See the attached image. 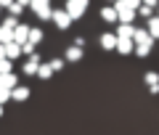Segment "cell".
Listing matches in <instances>:
<instances>
[{"mask_svg":"<svg viewBox=\"0 0 159 135\" xmlns=\"http://www.w3.org/2000/svg\"><path fill=\"white\" fill-rule=\"evenodd\" d=\"M29 8H32V13L40 19V21H48V19L53 16L51 0H29Z\"/></svg>","mask_w":159,"mask_h":135,"instance_id":"cell-1","label":"cell"},{"mask_svg":"<svg viewBox=\"0 0 159 135\" xmlns=\"http://www.w3.org/2000/svg\"><path fill=\"white\" fill-rule=\"evenodd\" d=\"M88 6H90V0H66V11H69V16L77 21V19H82L88 13Z\"/></svg>","mask_w":159,"mask_h":135,"instance_id":"cell-2","label":"cell"},{"mask_svg":"<svg viewBox=\"0 0 159 135\" xmlns=\"http://www.w3.org/2000/svg\"><path fill=\"white\" fill-rule=\"evenodd\" d=\"M53 24H56V27L58 29H69V27H72V21H74V19L72 16H69V11H66V8H58V11H53Z\"/></svg>","mask_w":159,"mask_h":135,"instance_id":"cell-3","label":"cell"},{"mask_svg":"<svg viewBox=\"0 0 159 135\" xmlns=\"http://www.w3.org/2000/svg\"><path fill=\"white\" fill-rule=\"evenodd\" d=\"M133 43H135V45H154V37L148 34L146 27H135V32H133Z\"/></svg>","mask_w":159,"mask_h":135,"instance_id":"cell-4","label":"cell"},{"mask_svg":"<svg viewBox=\"0 0 159 135\" xmlns=\"http://www.w3.org/2000/svg\"><path fill=\"white\" fill-rule=\"evenodd\" d=\"M117 53H122V56H130L133 51H135V43H133V37H119L117 34V48H114Z\"/></svg>","mask_w":159,"mask_h":135,"instance_id":"cell-5","label":"cell"},{"mask_svg":"<svg viewBox=\"0 0 159 135\" xmlns=\"http://www.w3.org/2000/svg\"><path fill=\"white\" fill-rule=\"evenodd\" d=\"M98 43H101V48H103V51H114V48H117V34L103 32L101 37H98Z\"/></svg>","mask_w":159,"mask_h":135,"instance_id":"cell-6","label":"cell"},{"mask_svg":"<svg viewBox=\"0 0 159 135\" xmlns=\"http://www.w3.org/2000/svg\"><path fill=\"white\" fill-rule=\"evenodd\" d=\"M27 37H29V24H16L13 27V40L21 45V43H27Z\"/></svg>","mask_w":159,"mask_h":135,"instance_id":"cell-7","label":"cell"},{"mask_svg":"<svg viewBox=\"0 0 159 135\" xmlns=\"http://www.w3.org/2000/svg\"><path fill=\"white\" fill-rule=\"evenodd\" d=\"M37 66H40V56H37V51L29 56V61L24 64V74L27 77H32V74H37Z\"/></svg>","mask_w":159,"mask_h":135,"instance_id":"cell-8","label":"cell"},{"mask_svg":"<svg viewBox=\"0 0 159 135\" xmlns=\"http://www.w3.org/2000/svg\"><path fill=\"white\" fill-rule=\"evenodd\" d=\"M29 98V88H24V85H16V88L11 90V101H19V103H24Z\"/></svg>","mask_w":159,"mask_h":135,"instance_id":"cell-9","label":"cell"},{"mask_svg":"<svg viewBox=\"0 0 159 135\" xmlns=\"http://www.w3.org/2000/svg\"><path fill=\"white\" fill-rule=\"evenodd\" d=\"M146 29H148V34H151L154 40H159V16H157V13L146 19Z\"/></svg>","mask_w":159,"mask_h":135,"instance_id":"cell-10","label":"cell"},{"mask_svg":"<svg viewBox=\"0 0 159 135\" xmlns=\"http://www.w3.org/2000/svg\"><path fill=\"white\" fill-rule=\"evenodd\" d=\"M101 19L109 21V24H114V21H119V13H117L114 6H106V8H101Z\"/></svg>","mask_w":159,"mask_h":135,"instance_id":"cell-11","label":"cell"},{"mask_svg":"<svg viewBox=\"0 0 159 135\" xmlns=\"http://www.w3.org/2000/svg\"><path fill=\"white\" fill-rule=\"evenodd\" d=\"M6 56L11 58V61H13L16 56H21V45H19L16 40H8V43H6Z\"/></svg>","mask_w":159,"mask_h":135,"instance_id":"cell-12","label":"cell"},{"mask_svg":"<svg viewBox=\"0 0 159 135\" xmlns=\"http://www.w3.org/2000/svg\"><path fill=\"white\" fill-rule=\"evenodd\" d=\"M82 56H85V53H82V48H80V45H72V48H66V56H64V58H66V61H72V64H77Z\"/></svg>","mask_w":159,"mask_h":135,"instance_id":"cell-13","label":"cell"},{"mask_svg":"<svg viewBox=\"0 0 159 135\" xmlns=\"http://www.w3.org/2000/svg\"><path fill=\"white\" fill-rule=\"evenodd\" d=\"M0 85H3V88H16V85H19V77H16V74H13V72H6V74H0Z\"/></svg>","mask_w":159,"mask_h":135,"instance_id":"cell-14","label":"cell"},{"mask_svg":"<svg viewBox=\"0 0 159 135\" xmlns=\"http://www.w3.org/2000/svg\"><path fill=\"white\" fill-rule=\"evenodd\" d=\"M43 37H45V34H43V29H40V27H29V43H34V45H40V43H43Z\"/></svg>","mask_w":159,"mask_h":135,"instance_id":"cell-15","label":"cell"},{"mask_svg":"<svg viewBox=\"0 0 159 135\" xmlns=\"http://www.w3.org/2000/svg\"><path fill=\"white\" fill-rule=\"evenodd\" d=\"M37 77H40V79H51V77H53V66H51V64H43V61H40Z\"/></svg>","mask_w":159,"mask_h":135,"instance_id":"cell-16","label":"cell"},{"mask_svg":"<svg viewBox=\"0 0 159 135\" xmlns=\"http://www.w3.org/2000/svg\"><path fill=\"white\" fill-rule=\"evenodd\" d=\"M133 32H135V27H133V24L119 21V27H117V34H119V37H133Z\"/></svg>","mask_w":159,"mask_h":135,"instance_id":"cell-17","label":"cell"},{"mask_svg":"<svg viewBox=\"0 0 159 135\" xmlns=\"http://www.w3.org/2000/svg\"><path fill=\"white\" fill-rule=\"evenodd\" d=\"M117 13H119V21H125V24H133V19L138 16L133 8H125V11H117Z\"/></svg>","mask_w":159,"mask_h":135,"instance_id":"cell-18","label":"cell"},{"mask_svg":"<svg viewBox=\"0 0 159 135\" xmlns=\"http://www.w3.org/2000/svg\"><path fill=\"white\" fill-rule=\"evenodd\" d=\"M151 48H154V45H135V56H138V58H148Z\"/></svg>","mask_w":159,"mask_h":135,"instance_id":"cell-19","label":"cell"},{"mask_svg":"<svg viewBox=\"0 0 159 135\" xmlns=\"http://www.w3.org/2000/svg\"><path fill=\"white\" fill-rule=\"evenodd\" d=\"M8 40H13V29H8V27L0 24V43H8Z\"/></svg>","mask_w":159,"mask_h":135,"instance_id":"cell-20","label":"cell"},{"mask_svg":"<svg viewBox=\"0 0 159 135\" xmlns=\"http://www.w3.org/2000/svg\"><path fill=\"white\" fill-rule=\"evenodd\" d=\"M21 11H24V6H21V3H16V0L8 6V13H11V16H16V19L21 16Z\"/></svg>","mask_w":159,"mask_h":135,"instance_id":"cell-21","label":"cell"},{"mask_svg":"<svg viewBox=\"0 0 159 135\" xmlns=\"http://www.w3.org/2000/svg\"><path fill=\"white\" fill-rule=\"evenodd\" d=\"M135 13H138V16H143V19H148V16H154V8H151V6H143V3H141Z\"/></svg>","mask_w":159,"mask_h":135,"instance_id":"cell-22","label":"cell"},{"mask_svg":"<svg viewBox=\"0 0 159 135\" xmlns=\"http://www.w3.org/2000/svg\"><path fill=\"white\" fill-rule=\"evenodd\" d=\"M143 79H146L148 88H151V85H159V74L157 72H146V74H143Z\"/></svg>","mask_w":159,"mask_h":135,"instance_id":"cell-23","label":"cell"},{"mask_svg":"<svg viewBox=\"0 0 159 135\" xmlns=\"http://www.w3.org/2000/svg\"><path fill=\"white\" fill-rule=\"evenodd\" d=\"M6 72H13V64H11V58H0V74H6Z\"/></svg>","mask_w":159,"mask_h":135,"instance_id":"cell-24","label":"cell"},{"mask_svg":"<svg viewBox=\"0 0 159 135\" xmlns=\"http://www.w3.org/2000/svg\"><path fill=\"white\" fill-rule=\"evenodd\" d=\"M6 101H11V88H3L0 85V103L6 106Z\"/></svg>","mask_w":159,"mask_h":135,"instance_id":"cell-25","label":"cell"},{"mask_svg":"<svg viewBox=\"0 0 159 135\" xmlns=\"http://www.w3.org/2000/svg\"><path fill=\"white\" fill-rule=\"evenodd\" d=\"M34 48H37V45H34V43H29V40H27V43H21V53H27V56H32V53H34Z\"/></svg>","mask_w":159,"mask_h":135,"instance_id":"cell-26","label":"cell"},{"mask_svg":"<svg viewBox=\"0 0 159 135\" xmlns=\"http://www.w3.org/2000/svg\"><path fill=\"white\" fill-rule=\"evenodd\" d=\"M64 64H66V58H53V61H51V66H53V72H61V69H64Z\"/></svg>","mask_w":159,"mask_h":135,"instance_id":"cell-27","label":"cell"},{"mask_svg":"<svg viewBox=\"0 0 159 135\" xmlns=\"http://www.w3.org/2000/svg\"><path fill=\"white\" fill-rule=\"evenodd\" d=\"M16 24H19V21H16V16H11V13H8V16L3 19V27H8V29H13Z\"/></svg>","mask_w":159,"mask_h":135,"instance_id":"cell-28","label":"cell"},{"mask_svg":"<svg viewBox=\"0 0 159 135\" xmlns=\"http://www.w3.org/2000/svg\"><path fill=\"white\" fill-rule=\"evenodd\" d=\"M127 8H133V11H138V6H141V0H125Z\"/></svg>","mask_w":159,"mask_h":135,"instance_id":"cell-29","label":"cell"},{"mask_svg":"<svg viewBox=\"0 0 159 135\" xmlns=\"http://www.w3.org/2000/svg\"><path fill=\"white\" fill-rule=\"evenodd\" d=\"M141 3H143V6H151V8L159 6V0H141Z\"/></svg>","mask_w":159,"mask_h":135,"instance_id":"cell-30","label":"cell"},{"mask_svg":"<svg viewBox=\"0 0 159 135\" xmlns=\"http://www.w3.org/2000/svg\"><path fill=\"white\" fill-rule=\"evenodd\" d=\"M148 90H151V96H159V85H151Z\"/></svg>","mask_w":159,"mask_h":135,"instance_id":"cell-31","label":"cell"},{"mask_svg":"<svg viewBox=\"0 0 159 135\" xmlns=\"http://www.w3.org/2000/svg\"><path fill=\"white\" fill-rule=\"evenodd\" d=\"M0 58H6V43H0Z\"/></svg>","mask_w":159,"mask_h":135,"instance_id":"cell-32","label":"cell"},{"mask_svg":"<svg viewBox=\"0 0 159 135\" xmlns=\"http://www.w3.org/2000/svg\"><path fill=\"white\" fill-rule=\"evenodd\" d=\"M11 3H13V0H0V6H3V8H8Z\"/></svg>","mask_w":159,"mask_h":135,"instance_id":"cell-33","label":"cell"},{"mask_svg":"<svg viewBox=\"0 0 159 135\" xmlns=\"http://www.w3.org/2000/svg\"><path fill=\"white\" fill-rule=\"evenodd\" d=\"M16 3H21V6H29V0H16Z\"/></svg>","mask_w":159,"mask_h":135,"instance_id":"cell-34","label":"cell"},{"mask_svg":"<svg viewBox=\"0 0 159 135\" xmlns=\"http://www.w3.org/2000/svg\"><path fill=\"white\" fill-rule=\"evenodd\" d=\"M0 117H3V103H0Z\"/></svg>","mask_w":159,"mask_h":135,"instance_id":"cell-35","label":"cell"},{"mask_svg":"<svg viewBox=\"0 0 159 135\" xmlns=\"http://www.w3.org/2000/svg\"><path fill=\"white\" fill-rule=\"evenodd\" d=\"M157 16H159V6H157Z\"/></svg>","mask_w":159,"mask_h":135,"instance_id":"cell-36","label":"cell"},{"mask_svg":"<svg viewBox=\"0 0 159 135\" xmlns=\"http://www.w3.org/2000/svg\"><path fill=\"white\" fill-rule=\"evenodd\" d=\"M0 11H3V6H0Z\"/></svg>","mask_w":159,"mask_h":135,"instance_id":"cell-37","label":"cell"},{"mask_svg":"<svg viewBox=\"0 0 159 135\" xmlns=\"http://www.w3.org/2000/svg\"><path fill=\"white\" fill-rule=\"evenodd\" d=\"M111 3H117V0H111Z\"/></svg>","mask_w":159,"mask_h":135,"instance_id":"cell-38","label":"cell"}]
</instances>
